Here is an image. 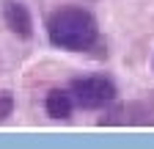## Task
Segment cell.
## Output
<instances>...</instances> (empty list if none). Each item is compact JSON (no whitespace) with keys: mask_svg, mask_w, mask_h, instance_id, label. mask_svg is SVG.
Segmentation results:
<instances>
[{"mask_svg":"<svg viewBox=\"0 0 154 149\" xmlns=\"http://www.w3.org/2000/svg\"><path fill=\"white\" fill-rule=\"evenodd\" d=\"M116 116H124L119 122H129V124H149V122H154V110L146 102H135V105H127L121 113H116Z\"/></svg>","mask_w":154,"mask_h":149,"instance_id":"cell-5","label":"cell"},{"mask_svg":"<svg viewBox=\"0 0 154 149\" xmlns=\"http://www.w3.org/2000/svg\"><path fill=\"white\" fill-rule=\"evenodd\" d=\"M3 20L8 25V30L17 33V36H22V39H28V36L33 33L30 11H28V6L19 3V0H6L3 3Z\"/></svg>","mask_w":154,"mask_h":149,"instance_id":"cell-3","label":"cell"},{"mask_svg":"<svg viewBox=\"0 0 154 149\" xmlns=\"http://www.w3.org/2000/svg\"><path fill=\"white\" fill-rule=\"evenodd\" d=\"M44 110L52 119H69L72 110H74V100H72V94L66 88H52L44 97Z\"/></svg>","mask_w":154,"mask_h":149,"instance_id":"cell-4","label":"cell"},{"mask_svg":"<svg viewBox=\"0 0 154 149\" xmlns=\"http://www.w3.org/2000/svg\"><path fill=\"white\" fill-rule=\"evenodd\" d=\"M47 39L52 47H61L69 52L91 50L99 39V25L94 14L83 6H63L50 14L47 20Z\"/></svg>","mask_w":154,"mask_h":149,"instance_id":"cell-1","label":"cell"},{"mask_svg":"<svg viewBox=\"0 0 154 149\" xmlns=\"http://www.w3.org/2000/svg\"><path fill=\"white\" fill-rule=\"evenodd\" d=\"M69 94L74 100V108H83V110H99L110 102H116L119 97V88L110 78L105 74H88V78H77L69 83Z\"/></svg>","mask_w":154,"mask_h":149,"instance_id":"cell-2","label":"cell"},{"mask_svg":"<svg viewBox=\"0 0 154 149\" xmlns=\"http://www.w3.org/2000/svg\"><path fill=\"white\" fill-rule=\"evenodd\" d=\"M11 113H14V97L8 94V91H3V94H0V122L8 119Z\"/></svg>","mask_w":154,"mask_h":149,"instance_id":"cell-6","label":"cell"}]
</instances>
